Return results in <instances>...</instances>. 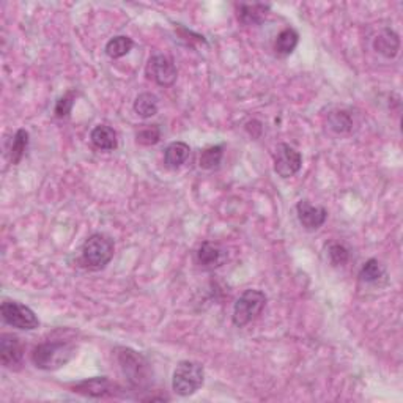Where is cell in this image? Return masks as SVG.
Segmentation results:
<instances>
[{
  "label": "cell",
  "instance_id": "obj_21",
  "mask_svg": "<svg viewBox=\"0 0 403 403\" xmlns=\"http://www.w3.org/2000/svg\"><path fill=\"white\" fill-rule=\"evenodd\" d=\"M29 142H30L29 132H27L25 130H18L15 134V137H13L11 147H10L11 164L18 166L19 163H21L27 149H29Z\"/></svg>",
  "mask_w": 403,
  "mask_h": 403
},
{
  "label": "cell",
  "instance_id": "obj_20",
  "mask_svg": "<svg viewBox=\"0 0 403 403\" xmlns=\"http://www.w3.org/2000/svg\"><path fill=\"white\" fill-rule=\"evenodd\" d=\"M224 156V145H211L206 147L205 150H202L199 158V166L204 170H213L218 169L221 161Z\"/></svg>",
  "mask_w": 403,
  "mask_h": 403
},
{
  "label": "cell",
  "instance_id": "obj_4",
  "mask_svg": "<svg viewBox=\"0 0 403 403\" xmlns=\"http://www.w3.org/2000/svg\"><path fill=\"white\" fill-rule=\"evenodd\" d=\"M205 368L197 361H180L172 377V389L180 397H190L204 386Z\"/></svg>",
  "mask_w": 403,
  "mask_h": 403
},
{
  "label": "cell",
  "instance_id": "obj_19",
  "mask_svg": "<svg viewBox=\"0 0 403 403\" xmlns=\"http://www.w3.org/2000/svg\"><path fill=\"white\" fill-rule=\"evenodd\" d=\"M158 97L150 92L140 93L136 101H134V112H136L140 118L154 117L158 113Z\"/></svg>",
  "mask_w": 403,
  "mask_h": 403
},
{
  "label": "cell",
  "instance_id": "obj_16",
  "mask_svg": "<svg viewBox=\"0 0 403 403\" xmlns=\"http://www.w3.org/2000/svg\"><path fill=\"white\" fill-rule=\"evenodd\" d=\"M359 280L362 282V284H367V285L386 284L388 274H386L385 266H383L377 259L367 260L359 271Z\"/></svg>",
  "mask_w": 403,
  "mask_h": 403
},
{
  "label": "cell",
  "instance_id": "obj_13",
  "mask_svg": "<svg viewBox=\"0 0 403 403\" xmlns=\"http://www.w3.org/2000/svg\"><path fill=\"white\" fill-rule=\"evenodd\" d=\"M270 8L268 4H240L237 5V18L244 25H259L265 21Z\"/></svg>",
  "mask_w": 403,
  "mask_h": 403
},
{
  "label": "cell",
  "instance_id": "obj_10",
  "mask_svg": "<svg viewBox=\"0 0 403 403\" xmlns=\"http://www.w3.org/2000/svg\"><path fill=\"white\" fill-rule=\"evenodd\" d=\"M73 392L85 395V397H93V399H101V397H111V395H116L117 391H120V388L112 383L107 377H95L89 378L84 381H79L76 385H73Z\"/></svg>",
  "mask_w": 403,
  "mask_h": 403
},
{
  "label": "cell",
  "instance_id": "obj_23",
  "mask_svg": "<svg viewBox=\"0 0 403 403\" xmlns=\"http://www.w3.org/2000/svg\"><path fill=\"white\" fill-rule=\"evenodd\" d=\"M328 125L334 132L347 134L353 130V118L345 111H334L328 116Z\"/></svg>",
  "mask_w": 403,
  "mask_h": 403
},
{
  "label": "cell",
  "instance_id": "obj_5",
  "mask_svg": "<svg viewBox=\"0 0 403 403\" xmlns=\"http://www.w3.org/2000/svg\"><path fill=\"white\" fill-rule=\"evenodd\" d=\"M266 304V294L260 290L249 288L240 294L235 301L232 321L237 328H244L259 317Z\"/></svg>",
  "mask_w": 403,
  "mask_h": 403
},
{
  "label": "cell",
  "instance_id": "obj_2",
  "mask_svg": "<svg viewBox=\"0 0 403 403\" xmlns=\"http://www.w3.org/2000/svg\"><path fill=\"white\" fill-rule=\"evenodd\" d=\"M117 361L128 385L134 389H145L151 381V367L145 359L132 348H117Z\"/></svg>",
  "mask_w": 403,
  "mask_h": 403
},
{
  "label": "cell",
  "instance_id": "obj_18",
  "mask_svg": "<svg viewBox=\"0 0 403 403\" xmlns=\"http://www.w3.org/2000/svg\"><path fill=\"white\" fill-rule=\"evenodd\" d=\"M299 42V33L293 29V27H287V29L282 30L276 42H274V51H276L278 56L280 57H287L297 49Z\"/></svg>",
  "mask_w": 403,
  "mask_h": 403
},
{
  "label": "cell",
  "instance_id": "obj_3",
  "mask_svg": "<svg viewBox=\"0 0 403 403\" xmlns=\"http://www.w3.org/2000/svg\"><path fill=\"white\" fill-rule=\"evenodd\" d=\"M116 254L113 240L106 233H93L85 240L80 249V265L87 270L98 271L111 264Z\"/></svg>",
  "mask_w": 403,
  "mask_h": 403
},
{
  "label": "cell",
  "instance_id": "obj_15",
  "mask_svg": "<svg viewBox=\"0 0 403 403\" xmlns=\"http://www.w3.org/2000/svg\"><path fill=\"white\" fill-rule=\"evenodd\" d=\"M90 140L98 150H103V151H112L118 147L116 130L107 125H98L93 128V131L90 134Z\"/></svg>",
  "mask_w": 403,
  "mask_h": 403
},
{
  "label": "cell",
  "instance_id": "obj_9",
  "mask_svg": "<svg viewBox=\"0 0 403 403\" xmlns=\"http://www.w3.org/2000/svg\"><path fill=\"white\" fill-rule=\"evenodd\" d=\"M0 359L8 371H19L24 362V345L15 334L4 333L0 335Z\"/></svg>",
  "mask_w": 403,
  "mask_h": 403
},
{
  "label": "cell",
  "instance_id": "obj_8",
  "mask_svg": "<svg viewBox=\"0 0 403 403\" xmlns=\"http://www.w3.org/2000/svg\"><path fill=\"white\" fill-rule=\"evenodd\" d=\"M145 75L149 79L154 80L161 87H170L177 80V66L167 56H153L149 58L145 66Z\"/></svg>",
  "mask_w": 403,
  "mask_h": 403
},
{
  "label": "cell",
  "instance_id": "obj_11",
  "mask_svg": "<svg viewBox=\"0 0 403 403\" xmlns=\"http://www.w3.org/2000/svg\"><path fill=\"white\" fill-rule=\"evenodd\" d=\"M297 213L301 225L307 232H315L326 223L328 211L325 206L312 205L309 200H299L297 205Z\"/></svg>",
  "mask_w": 403,
  "mask_h": 403
},
{
  "label": "cell",
  "instance_id": "obj_6",
  "mask_svg": "<svg viewBox=\"0 0 403 403\" xmlns=\"http://www.w3.org/2000/svg\"><path fill=\"white\" fill-rule=\"evenodd\" d=\"M0 314H2L6 325L21 329V331H33L39 326V320L35 312L18 301H4L0 306Z\"/></svg>",
  "mask_w": 403,
  "mask_h": 403
},
{
  "label": "cell",
  "instance_id": "obj_26",
  "mask_svg": "<svg viewBox=\"0 0 403 403\" xmlns=\"http://www.w3.org/2000/svg\"><path fill=\"white\" fill-rule=\"evenodd\" d=\"M328 257L334 266H344L350 260V251L344 244L333 243L328 247Z\"/></svg>",
  "mask_w": 403,
  "mask_h": 403
},
{
  "label": "cell",
  "instance_id": "obj_25",
  "mask_svg": "<svg viewBox=\"0 0 403 403\" xmlns=\"http://www.w3.org/2000/svg\"><path fill=\"white\" fill-rule=\"evenodd\" d=\"M75 99H76V92L75 90L66 92L63 97H60L56 101V107H54V113H56V117L60 118V120L70 118L73 106H75Z\"/></svg>",
  "mask_w": 403,
  "mask_h": 403
},
{
  "label": "cell",
  "instance_id": "obj_12",
  "mask_svg": "<svg viewBox=\"0 0 403 403\" xmlns=\"http://www.w3.org/2000/svg\"><path fill=\"white\" fill-rule=\"evenodd\" d=\"M227 251L223 246L213 241H204L196 251V261L204 270H214L225 264Z\"/></svg>",
  "mask_w": 403,
  "mask_h": 403
},
{
  "label": "cell",
  "instance_id": "obj_24",
  "mask_svg": "<svg viewBox=\"0 0 403 403\" xmlns=\"http://www.w3.org/2000/svg\"><path fill=\"white\" fill-rule=\"evenodd\" d=\"M161 140V128L158 125H144L136 131V142L150 147L156 145Z\"/></svg>",
  "mask_w": 403,
  "mask_h": 403
},
{
  "label": "cell",
  "instance_id": "obj_1",
  "mask_svg": "<svg viewBox=\"0 0 403 403\" xmlns=\"http://www.w3.org/2000/svg\"><path fill=\"white\" fill-rule=\"evenodd\" d=\"M76 347L68 340H48L32 350L30 359L39 371H58L75 358Z\"/></svg>",
  "mask_w": 403,
  "mask_h": 403
},
{
  "label": "cell",
  "instance_id": "obj_14",
  "mask_svg": "<svg viewBox=\"0 0 403 403\" xmlns=\"http://www.w3.org/2000/svg\"><path fill=\"white\" fill-rule=\"evenodd\" d=\"M373 49L383 57L394 58L400 51V38L392 29H383L373 39Z\"/></svg>",
  "mask_w": 403,
  "mask_h": 403
},
{
  "label": "cell",
  "instance_id": "obj_17",
  "mask_svg": "<svg viewBox=\"0 0 403 403\" xmlns=\"http://www.w3.org/2000/svg\"><path fill=\"white\" fill-rule=\"evenodd\" d=\"M191 149L186 142H172L167 145L164 151V163L170 169H178L180 166L186 163V159L190 158Z\"/></svg>",
  "mask_w": 403,
  "mask_h": 403
},
{
  "label": "cell",
  "instance_id": "obj_7",
  "mask_svg": "<svg viewBox=\"0 0 403 403\" xmlns=\"http://www.w3.org/2000/svg\"><path fill=\"white\" fill-rule=\"evenodd\" d=\"M274 170L282 178H290L297 175L302 166L301 153L288 144H279L273 154Z\"/></svg>",
  "mask_w": 403,
  "mask_h": 403
},
{
  "label": "cell",
  "instance_id": "obj_22",
  "mask_svg": "<svg viewBox=\"0 0 403 403\" xmlns=\"http://www.w3.org/2000/svg\"><path fill=\"white\" fill-rule=\"evenodd\" d=\"M132 46H134V42L130 37H125V35L113 37L106 44V54L111 58H122L131 52Z\"/></svg>",
  "mask_w": 403,
  "mask_h": 403
}]
</instances>
